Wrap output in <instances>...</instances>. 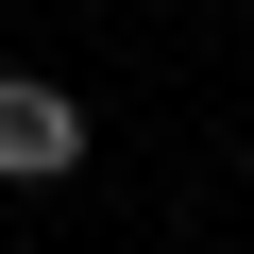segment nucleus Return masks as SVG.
Masks as SVG:
<instances>
[{
  "label": "nucleus",
  "mask_w": 254,
  "mask_h": 254,
  "mask_svg": "<svg viewBox=\"0 0 254 254\" xmlns=\"http://www.w3.org/2000/svg\"><path fill=\"white\" fill-rule=\"evenodd\" d=\"M85 170V102L51 68H0V187H68Z\"/></svg>",
  "instance_id": "nucleus-1"
}]
</instances>
